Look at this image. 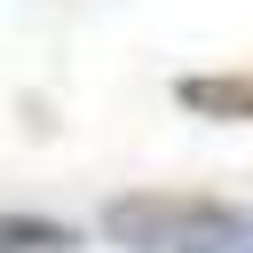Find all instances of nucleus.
<instances>
[{"label":"nucleus","instance_id":"nucleus-1","mask_svg":"<svg viewBox=\"0 0 253 253\" xmlns=\"http://www.w3.org/2000/svg\"><path fill=\"white\" fill-rule=\"evenodd\" d=\"M95 237L119 253H237L245 213L206 190H119V198H103Z\"/></svg>","mask_w":253,"mask_h":253},{"label":"nucleus","instance_id":"nucleus-2","mask_svg":"<svg viewBox=\"0 0 253 253\" xmlns=\"http://www.w3.org/2000/svg\"><path fill=\"white\" fill-rule=\"evenodd\" d=\"M174 103H182L190 119H213V126H253V63L182 71V79H174Z\"/></svg>","mask_w":253,"mask_h":253},{"label":"nucleus","instance_id":"nucleus-3","mask_svg":"<svg viewBox=\"0 0 253 253\" xmlns=\"http://www.w3.org/2000/svg\"><path fill=\"white\" fill-rule=\"evenodd\" d=\"M0 253H79V229L63 213H24L8 206L0 213Z\"/></svg>","mask_w":253,"mask_h":253}]
</instances>
